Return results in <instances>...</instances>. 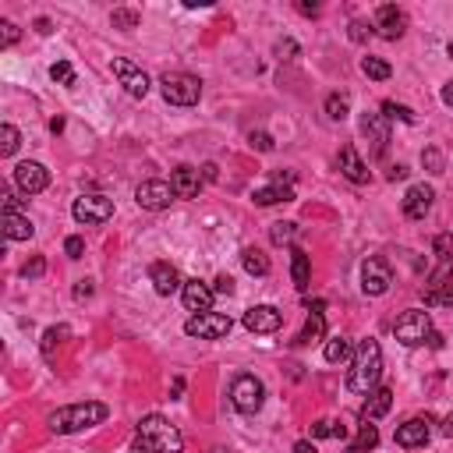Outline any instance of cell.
Listing matches in <instances>:
<instances>
[{
	"mask_svg": "<svg viewBox=\"0 0 453 453\" xmlns=\"http://www.w3.org/2000/svg\"><path fill=\"white\" fill-rule=\"evenodd\" d=\"M379 379H382V347H379V340L368 337L354 347V361H351V372H347V389L368 397L372 389H379Z\"/></svg>",
	"mask_w": 453,
	"mask_h": 453,
	"instance_id": "obj_1",
	"label": "cell"
},
{
	"mask_svg": "<svg viewBox=\"0 0 453 453\" xmlns=\"http://www.w3.org/2000/svg\"><path fill=\"white\" fill-rule=\"evenodd\" d=\"M138 435V449L142 453H181L184 449V435L177 425H170L163 414H145L135 428Z\"/></svg>",
	"mask_w": 453,
	"mask_h": 453,
	"instance_id": "obj_2",
	"label": "cell"
},
{
	"mask_svg": "<svg viewBox=\"0 0 453 453\" xmlns=\"http://www.w3.org/2000/svg\"><path fill=\"white\" fill-rule=\"evenodd\" d=\"M107 414H110V411H107V404H99V400L68 404V407H61V411L50 414V428H54L57 435H71V432H85V428H92V425H103Z\"/></svg>",
	"mask_w": 453,
	"mask_h": 453,
	"instance_id": "obj_3",
	"label": "cell"
},
{
	"mask_svg": "<svg viewBox=\"0 0 453 453\" xmlns=\"http://www.w3.org/2000/svg\"><path fill=\"white\" fill-rule=\"evenodd\" d=\"M159 92L167 103L174 107H195L202 99V82L195 75H184V71H170L159 78Z\"/></svg>",
	"mask_w": 453,
	"mask_h": 453,
	"instance_id": "obj_4",
	"label": "cell"
},
{
	"mask_svg": "<svg viewBox=\"0 0 453 453\" xmlns=\"http://www.w3.org/2000/svg\"><path fill=\"white\" fill-rule=\"evenodd\" d=\"M432 333H435V330H432V319H428V312H421V308H407V312L393 322V337H397L404 347H421V344H428Z\"/></svg>",
	"mask_w": 453,
	"mask_h": 453,
	"instance_id": "obj_5",
	"label": "cell"
},
{
	"mask_svg": "<svg viewBox=\"0 0 453 453\" xmlns=\"http://www.w3.org/2000/svg\"><path fill=\"white\" fill-rule=\"evenodd\" d=\"M262 400H266L262 379H255L252 372L234 375V382H231V404H234L241 414H255V411L262 407Z\"/></svg>",
	"mask_w": 453,
	"mask_h": 453,
	"instance_id": "obj_6",
	"label": "cell"
},
{
	"mask_svg": "<svg viewBox=\"0 0 453 453\" xmlns=\"http://www.w3.org/2000/svg\"><path fill=\"white\" fill-rule=\"evenodd\" d=\"M71 216L78 223H85V226H99V223H107L114 216V202L107 195H99V191H89V195H78L75 198Z\"/></svg>",
	"mask_w": 453,
	"mask_h": 453,
	"instance_id": "obj_7",
	"label": "cell"
},
{
	"mask_svg": "<svg viewBox=\"0 0 453 453\" xmlns=\"http://www.w3.org/2000/svg\"><path fill=\"white\" fill-rule=\"evenodd\" d=\"M393 284V266L382 259V255H368L361 262V291L368 298H382Z\"/></svg>",
	"mask_w": 453,
	"mask_h": 453,
	"instance_id": "obj_8",
	"label": "cell"
},
{
	"mask_svg": "<svg viewBox=\"0 0 453 453\" xmlns=\"http://www.w3.org/2000/svg\"><path fill=\"white\" fill-rule=\"evenodd\" d=\"M231 330H234L231 315H219V312L191 315V319L184 322V333H188V337H198V340H223Z\"/></svg>",
	"mask_w": 453,
	"mask_h": 453,
	"instance_id": "obj_9",
	"label": "cell"
},
{
	"mask_svg": "<svg viewBox=\"0 0 453 453\" xmlns=\"http://www.w3.org/2000/svg\"><path fill=\"white\" fill-rule=\"evenodd\" d=\"M177 195H174V188H170V181H142L138 188H135V202L142 205V209H149V212H159V209H170V202H174Z\"/></svg>",
	"mask_w": 453,
	"mask_h": 453,
	"instance_id": "obj_10",
	"label": "cell"
},
{
	"mask_svg": "<svg viewBox=\"0 0 453 453\" xmlns=\"http://www.w3.org/2000/svg\"><path fill=\"white\" fill-rule=\"evenodd\" d=\"M110 71L117 75V82H121L135 99H145V92H149V75H145L142 68H135V64L124 61V57H114V61H110Z\"/></svg>",
	"mask_w": 453,
	"mask_h": 453,
	"instance_id": "obj_11",
	"label": "cell"
},
{
	"mask_svg": "<svg viewBox=\"0 0 453 453\" xmlns=\"http://www.w3.org/2000/svg\"><path fill=\"white\" fill-rule=\"evenodd\" d=\"M361 135L368 138V156H382L386 152V145H389V121L382 117V114H361Z\"/></svg>",
	"mask_w": 453,
	"mask_h": 453,
	"instance_id": "obj_12",
	"label": "cell"
},
{
	"mask_svg": "<svg viewBox=\"0 0 453 453\" xmlns=\"http://www.w3.org/2000/svg\"><path fill=\"white\" fill-rule=\"evenodd\" d=\"M15 184H18V191H25V195H40V191L50 184V170H47L43 163L25 159V163L15 167Z\"/></svg>",
	"mask_w": 453,
	"mask_h": 453,
	"instance_id": "obj_13",
	"label": "cell"
},
{
	"mask_svg": "<svg viewBox=\"0 0 453 453\" xmlns=\"http://www.w3.org/2000/svg\"><path fill=\"white\" fill-rule=\"evenodd\" d=\"M284 326V312L273 305H255L245 312V330L248 333H277Z\"/></svg>",
	"mask_w": 453,
	"mask_h": 453,
	"instance_id": "obj_14",
	"label": "cell"
},
{
	"mask_svg": "<svg viewBox=\"0 0 453 453\" xmlns=\"http://www.w3.org/2000/svg\"><path fill=\"white\" fill-rule=\"evenodd\" d=\"M181 298H184V308L191 312V315H205V312H212V287L209 284H202V280H184V287H181Z\"/></svg>",
	"mask_w": 453,
	"mask_h": 453,
	"instance_id": "obj_15",
	"label": "cell"
},
{
	"mask_svg": "<svg viewBox=\"0 0 453 453\" xmlns=\"http://www.w3.org/2000/svg\"><path fill=\"white\" fill-rule=\"evenodd\" d=\"M432 418H407L404 425H397V446H404V449H418V446H425L428 442V435H432Z\"/></svg>",
	"mask_w": 453,
	"mask_h": 453,
	"instance_id": "obj_16",
	"label": "cell"
},
{
	"mask_svg": "<svg viewBox=\"0 0 453 453\" xmlns=\"http://www.w3.org/2000/svg\"><path fill=\"white\" fill-rule=\"evenodd\" d=\"M404 29H407V15H404L397 4H382V8L375 11V32H379L382 40H400Z\"/></svg>",
	"mask_w": 453,
	"mask_h": 453,
	"instance_id": "obj_17",
	"label": "cell"
},
{
	"mask_svg": "<svg viewBox=\"0 0 453 453\" xmlns=\"http://www.w3.org/2000/svg\"><path fill=\"white\" fill-rule=\"evenodd\" d=\"M432 198H435V191L428 184H411L407 195H404V216L407 219H425L428 209H432Z\"/></svg>",
	"mask_w": 453,
	"mask_h": 453,
	"instance_id": "obj_18",
	"label": "cell"
},
{
	"mask_svg": "<svg viewBox=\"0 0 453 453\" xmlns=\"http://www.w3.org/2000/svg\"><path fill=\"white\" fill-rule=\"evenodd\" d=\"M337 167H340V174H344L347 181H354V184H365V181L372 177L368 163L358 156V149H354V145H344V149H340V156H337Z\"/></svg>",
	"mask_w": 453,
	"mask_h": 453,
	"instance_id": "obj_19",
	"label": "cell"
},
{
	"mask_svg": "<svg viewBox=\"0 0 453 453\" xmlns=\"http://www.w3.org/2000/svg\"><path fill=\"white\" fill-rule=\"evenodd\" d=\"M170 188H174L177 198H195V195L202 191V174H198L195 167H177V170L170 174Z\"/></svg>",
	"mask_w": 453,
	"mask_h": 453,
	"instance_id": "obj_20",
	"label": "cell"
},
{
	"mask_svg": "<svg viewBox=\"0 0 453 453\" xmlns=\"http://www.w3.org/2000/svg\"><path fill=\"white\" fill-rule=\"evenodd\" d=\"M149 280H152L156 294H163V298H170L174 291H181V287H184V284H181V277H177V270H174L170 262H152V266H149Z\"/></svg>",
	"mask_w": 453,
	"mask_h": 453,
	"instance_id": "obj_21",
	"label": "cell"
},
{
	"mask_svg": "<svg viewBox=\"0 0 453 453\" xmlns=\"http://www.w3.org/2000/svg\"><path fill=\"white\" fill-rule=\"evenodd\" d=\"M389 407H393V389H389V386H379V389L368 393V400H365V407H361V418H365V421H375V418H382Z\"/></svg>",
	"mask_w": 453,
	"mask_h": 453,
	"instance_id": "obj_22",
	"label": "cell"
},
{
	"mask_svg": "<svg viewBox=\"0 0 453 453\" xmlns=\"http://www.w3.org/2000/svg\"><path fill=\"white\" fill-rule=\"evenodd\" d=\"M32 234H36V226H32L29 216H22V212H4V238H8V241H32Z\"/></svg>",
	"mask_w": 453,
	"mask_h": 453,
	"instance_id": "obj_23",
	"label": "cell"
},
{
	"mask_svg": "<svg viewBox=\"0 0 453 453\" xmlns=\"http://www.w3.org/2000/svg\"><path fill=\"white\" fill-rule=\"evenodd\" d=\"M326 337V315H322V301H315L312 305V315H308V322H305V330L298 333V344H315V340H322Z\"/></svg>",
	"mask_w": 453,
	"mask_h": 453,
	"instance_id": "obj_24",
	"label": "cell"
},
{
	"mask_svg": "<svg viewBox=\"0 0 453 453\" xmlns=\"http://www.w3.org/2000/svg\"><path fill=\"white\" fill-rule=\"evenodd\" d=\"M291 277H294V287H298V291H308V280H312V259H308L301 248L291 252Z\"/></svg>",
	"mask_w": 453,
	"mask_h": 453,
	"instance_id": "obj_25",
	"label": "cell"
},
{
	"mask_svg": "<svg viewBox=\"0 0 453 453\" xmlns=\"http://www.w3.org/2000/svg\"><path fill=\"white\" fill-rule=\"evenodd\" d=\"M322 358H326L330 365H344L347 358H354V344H351L347 337H330L326 347H322Z\"/></svg>",
	"mask_w": 453,
	"mask_h": 453,
	"instance_id": "obj_26",
	"label": "cell"
},
{
	"mask_svg": "<svg viewBox=\"0 0 453 453\" xmlns=\"http://www.w3.org/2000/svg\"><path fill=\"white\" fill-rule=\"evenodd\" d=\"M379 446V428L372 425V421H365L361 428H358V439L354 442H347V449L344 453H372Z\"/></svg>",
	"mask_w": 453,
	"mask_h": 453,
	"instance_id": "obj_27",
	"label": "cell"
},
{
	"mask_svg": "<svg viewBox=\"0 0 453 453\" xmlns=\"http://www.w3.org/2000/svg\"><path fill=\"white\" fill-rule=\"evenodd\" d=\"M252 198H255V205H277V202H291V198H294V188H287V184H270V188H259Z\"/></svg>",
	"mask_w": 453,
	"mask_h": 453,
	"instance_id": "obj_28",
	"label": "cell"
},
{
	"mask_svg": "<svg viewBox=\"0 0 453 453\" xmlns=\"http://www.w3.org/2000/svg\"><path fill=\"white\" fill-rule=\"evenodd\" d=\"M241 262H245V273H248V277H266V273H270V259H266L259 248H245Z\"/></svg>",
	"mask_w": 453,
	"mask_h": 453,
	"instance_id": "obj_29",
	"label": "cell"
},
{
	"mask_svg": "<svg viewBox=\"0 0 453 453\" xmlns=\"http://www.w3.org/2000/svg\"><path fill=\"white\" fill-rule=\"evenodd\" d=\"M361 71L372 78V82H386L393 75V68L382 61V57H361Z\"/></svg>",
	"mask_w": 453,
	"mask_h": 453,
	"instance_id": "obj_30",
	"label": "cell"
},
{
	"mask_svg": "<svg viewBox=\"0 0 453 453\" xmlns=\"http://www.w3.org/2000/svg\"><path fill=\"white\" fill-rule=\"evenodd\" d=\"M22 145V135L15 124H0V156H15Z\"/></svg>",
	"mask_w": 453,
	"mask_h": 453,
	"instance_id": "obj_31",
	"label": "cell"
},
{
	"mask_svg": "<svg viewBox=\"0 0 453 453\" xmlns=\"http://www.w3.org/2000/svg\"><path fill=\"white\" fill-rule=\"evenodd\" d=\"M294 238H298V223H291V219H280V223L270 226V241L273 245H291Z\"/></svg>",
	"mask_w": 453,
	"mask_h": 453,
	"instance_id": "obj_32",
	"label": "cell"
},
{
	"mask_svg": "<svg viewBox=\"0 0 453 453\" xmlns=\"http://www.w3.org/2000/svg\"><path fill=\"white\" fill-rule=\"evenodd\" d=\"M347 114H351V99H347L344 92L326 96V117H330V121H344Z\"/></svg>",
	"mask_w": 453,
	"mask_h": 453,
	"instance_id": "obj_33",
	"label": "cell"
},
{
	"mask_svg": "<svg viewBox=\"0 0 453 453\" xmlns=\"http://www.w3.org/2000/svg\"><path fill=\"white\" fill-rule=\"evenodd\" d=\"M382 117L386 121H404V124H414V110L397 103V99H382Z\"/></svg>",
	"mask_w": 453,
	"mask_h": 453,
	"instance_id": "obj_34",
	"label": "cell"
},
{
	"mask_svg": "<svg viewBox=\"0 0 453 453\" xmlns=\"http://www.w3.org/2000/svg\"><path fill=\"white\" fill-rule=\"evenodd\" d=\"M110 22H114V29H124V32H131V29H138L142 15H138V11H131V8H117V11L110 15Z\"/></svg>",
	"mask_w": 453,
	"mask_h": 453,
	"instance_id": "obj_35",
	"label": "cell"
},
{
	"mask_svg": "<svg viewBox=\"0 0 453 453\" xmlns=\"http://www.w3.org/2000/svg\"><path fill=\"white\" fill-rule=\"evenodd\" d=\"M425 305H453V284L425 287Z\"/></svg>",
	"mask_w": 453,
	"mask_h": 453,
	"instance_id": "obj_36",
	"label": "cell"
},
{
	"mask_svg": "<svg viewBox=\"0 0 453 453\" xmlns=\"http://www.w3.org/2000/svg\"><path fill=\"white\" fill-rule=\"evenodd\" d=\"M421 163H425L428 174H446V159H442V152H439L435 145H428V149L421 152Z\"/></svg>",
	"mask_w": 453,
	"mask_h": 453,
	"instance_id": "obj_37",
	"label": "cell"
},
{
	"mask_svg": "<svg viewBox=\"0 0 453 453\" xmlns=\"http://www.w3.org/2000/svg\"><path fill=\"white\" fill-rule=\"evenodd\" d=\"M64 337H68V326H50V330L43 333V354L54 358V347H61Z\"/></svg>",
	"mask_w": 453,
	"mask_h": 453,
	"instance_id": "obj_38",
	"label": "cell"
},
{
	"mask_svg": "<svg viewBox=\"0 0 453 453\" xmlns=\"http://www.w3.org/2000/svg\"><path fill=\"white\" fill-rule=\"evenodd\" d=\"M50 78L61 82V85H75V68H71L68 61H57V64L50 68Z\"/></svg>",
	"mask_w": 453,
	"mask_h": 453,
	"instance_id": "obj_39",
	"label": "cell"
},
{
	"mask_svg": "<svg viewBox=\"0 0 453 453\" xmlns=\"http://www.w3.org/2000/svg\"><path fill=\"white\" fill-rule=\"evenodd\" d=\"M432 252L439 255V262H453V238H449V234H439V238L432 241Z\"/></svg>",
	"mask_w": 453,
	"mask_h": 453,
	"instance_id": "obj_40",
	"label": "cell"
},
{
	"mask_svg": "<svg viewBox=\"0 0 453 453\" xmlns=\"http://www.w3.org/2000/svg\"><path fill=\"white\" fill-rule=\"evenodd\" d=\"M372 29H375V25H368V22L354 18V22H351V29H347V36H351V43H365V40L372 36Z\"/></svg>",
	"mask_w": 453,
	"mask_h": 453,
	"instance_id": "obj_41",
	"label": "cell"
},
{
	"mask_svg": "<svg viewBox=\"0 0 453 453\" xmlns=\"http://www.w3.org/2000/svg\"><path fill=\"white\" fill-rule=\"evenodd\" d=\"M18 36H22V29L15 22H0V47H15Z\"/></svg>",
	"mask_w": 453,
	"mask_h": 453,
	"instance_id": "obj_42",
	"label": "cell"
},
{
	"mask_svg": "<svg viewBox=\"0 0 453 453\" xmlns=\"http://www.w3.org/2000/svg\"><path fill=\"white\" fill-rule=\"evenodd\" d=\"M43 273H47V259H43V255H36L32 262L22 266V277H25V280H40Z\"/></svg>",
	"mask_w": 453,
	"mask_h": 453,
	"instance_id": "obj_43",
	"label": "cell"
},
{
	"mask_svg": "<svg viewBox=\"0 0 453 453\" xmlns=\"http://www.w3.org/2000/svg\"><path fill=\"white\" fill-rule=\"evenodd\" d=\"M248 142H252V149H259V152H273V149H277V142H273L266 131H252Z\"/></svg>",
	"mask_w": 453,
	"mask_h": 453,
	"instance_id": "obj_44",
	"label": "cell"
},
{
	"mask_svg": "<svg viewBox=\"0 0 453 453\" xmlns=\"http://www.w3.org/2000/svg\"><path fill=\"white\" fill-rule=\"evenodd\" d=\"M64 255H68V259H82V255H85V241H82L78 234H71V238L64 241Z\"/></svg>",
	"mask_w": 453,
	"mask_h": 453,
	"instance_id": "obj_45",
	"label": "cell"
},
{
	"mask_svg": "<svg viewBox=\"0 0 453 453\" xmlns=\"http://www.w3.org/2000/svg\"><path fill=\"white\" fill-rule=\"evenodd\" d=\"M212 294H219V298H231V294H234V280L226 277V273H223V277H216V284H212Z\"/></svg>",
	"mask_w": 453,
	"mask_h": 453,
	"instance_id": "obj_46",
	"label": "cell"
},
{
	"mask_svg": "<svg viewBox=\"0 0 453 453\" xmlns=\"http://www.w3.org/2000/svg\"><path fill=\"white\" fill-rule=\"evenodd\" d=\"M312 439H333V421H326V418L315 421L312 425Z\"/></svg>",
	"mask_w": 453,
	"mask_h": 453,
	"instance_id": "obj_47",
	"label": "cell"
},
{
	"mask_svg": "<svg viewBox=\"0 0 453 453\" xmlns=\"http://www.w3.org/2000/svg\"><path fill=\"white\" fill-rule=\"evenodd\" d=\"M92 280H78V287H75V301H85V298H92Z\"/></svg>",
	"mask_w": 453,
	"mask_h": 453,
	"instance_id": "obj_48",
	"label": "cell"
},
{
	"mask_svg": "<svg viewBox=\"0 0 453 453\" xmlns=\"http://www.w3.org/2000/svg\"><path fill=\"white\" fill-rule=\"evenodd\" d=\"M36 32H40V36H50V32H54L50 18H36Z\"/></svg>",
	"mask_w": 453,
	"mask_h": 453,
	"instance_id": "obj_49",
	"label": "cell"
},
{
	"mask_svg": "<svg viewBox=\"0 0 453 453\" xmlns=\"http://www.w3.org/2000/svg\"><path fill=\"white\" fill-rule=\"evenodd\" d=\"M216 177H219L216 163H205V167H202V181H216Z\"/></svg>",
	"mask_w": 453,
	"mask_h": 453,
	"instance_id": "obj_50",
	"label": "cell"
},
{
	"mask_svg": "<svg viewBox=\"0 0 453 453\" xmlns=\"http://www.w3.org/2000/svg\"><path fill=\"white\" fill-rule=\"evenodd\" d=\"M294 453H319V449H315V442L301 439V442H294Z\"/></svg>",
	"mask_w": 453,
	"mask_h": 453,
	"instance_id": "obj_51",
	"label": "cell"
},
{
	"mask_svg": "<svg viewBox=\"0 0 453 453\" xmlns=\"http://www.w3.org/2000/svg\"><path fill=\"white\" fill-rule=\"evenodd\" d=\"M439 432H442L446 439H453V414H446V418H442V428H439Z\"/></svg>",
	"mask_w": 453,
	"mask_h": 453,
	"instance_id": "obj_52",
	"label": "cell"
},
{
	"mask_svg": "<svg viewBox=\"0 0 453 453\" xmlns=\"http://www.w3.org/2000/svg\"><path fill=\"white\" fill-rule=\"evenodd\" d=\"M407 177V167H389V181H404Z\"/></svg>",
	"mask_w": 453,
	"mask_h": 453,
	"instance_id": "obj_53",
	"label": "cell"
},
{
	"mask_svg": "<svg viewBox=\"0 0 453 453\" xmlns=\"http://www.w3.org/2000/svg\"><path fill=\"white\" fill-rule=\"evenodd\" d=\"M442 103H446V107H453V82H446V85H442Z\"/></svg>",
	"mask_w": 453,
	"mask_h": 453,
	"instance_id": "obj_54",
	"label": "cell"
},
{
	"mask_svg": "<svg viewBox=\"0 0 453 453\" xmlns=\"http://www.w3.org/2000/svg\"><path fill=\"white\" fill-rule=\"evenodd\" d=\"M301 15H319V4H298Z\"/></svg>",
	"mask_w": 453,
	"mask_h": 453,
	"instance_id": "obj_55",
	"label": "cell"
},
{
	"mask_svg": "<svg viewBox=\"0 0 453 453\" xmlns=\"http://www.w3.org/2000/svg\"><path fill=\"white\" fill-rule=\"evenodd\" d=\"M344 435H347V428L340 421H333V439H344Z\"/></svg>",
	"mask_w": 453,
	"mask_h": 453,
	"instance_id": "obj_56",
	"label": "cell"
},
{
	"mask_svg": "<svg viewBox=\"0 0 453 453\" xmlns=\"http://www.w3.org/2000/svg\"><path fill=\"white\" fill-rule=\"evenodd\" d=\"M50 131H54V135H57V131H64V121H61V117H54V121H50Z\"/></svg>",
	"mask_w": 453,
	"mask_h": 453,
	"instance_id": "obj_57",
	"label": "cell"
},
{
	"mask_svg": "<svg viewBox=\"0 0 453 453\" xmlns=\"http://www.w3.org/2000/svg\"><path fill=\"white\" fill-rule=\"evenodd\" d=\"M446 54H449V57H453V40H449V47H446Z\"/></svg>",
	"mask_w": 453,
	"mask_h": 453,
	"instance_id": "obj_58",
	"label": "cell"
},
{
	"mask_svg": "<svg viewBox=\"0 0 453 453\" xmlns=\"http://www.w3.org/2000/svg\"><path fill=\"white\" fill-rule=\"evenodd\" d=\"M212 453H226V449H212Z\"/></svg>",
	"mask_w": 453,
	"mask_h": 453,
	"instance_id": "obj_59",
	"label": "cell"
},
{
	"mask_svg": "<svg viewBox=\"0 0 453 453\" xmlns=\"http://www.w3.org/2000/svg\"><path fill=\"white\" fill-rule=\"evenodd\" d=\"M138 453H142V449H138Z\"/></svg>",
	"mask_w": 453,
	"mask_h": 453,
	"instance_id": "obj_60",
	"label": "cell"
}]
</instances>
